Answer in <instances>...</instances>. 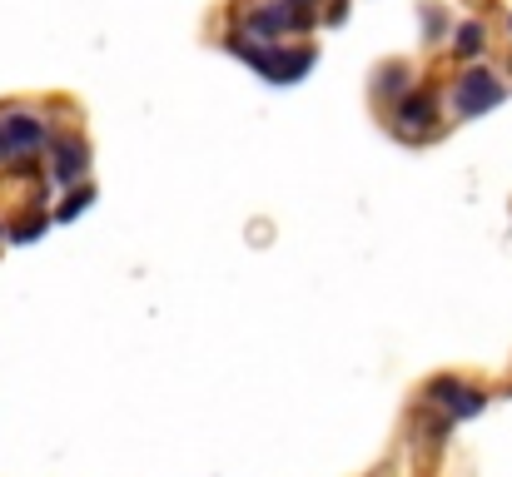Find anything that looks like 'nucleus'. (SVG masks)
Masks as SVG:
<instances>
[{"label":"nucleus","instance_id":"obj_9","mask_svg":"<svg viewBox=\"0 0 512 477\" xmlns=\"http://www.w3.org/2000/svg\"><path fill=\"white\" fill-rule=\"evenodd\" d=\"M378 85H383V90H398V85H403V70H398V65H393V70H383V80H378Z\"/></svg>","mask_w":512,"mask_h":477},{"label":"nucleus","instance_id":"obj_7","mask_svg":"<svg viewBox=\"0 0 512 477\" xmlns=\"http://www.w3.org/2000/svg\"><path fill=\"white\" fill-rule=\"evenodd\" d=\"M478 50H483V25L478 20L458 25V55H478Z\"/></svg>","mask_w":512,"mask_h":477},{"label":"nucleus","instance_id":"obj_8","mask_svg":"<svg viewBox=\"0 0 512 477\" xmlns=\"http://www.w3.org/2000/svg\"><path fill=\"white\" fill-rule=\"evenodd\" d=\"M90 199H95V189H75V194H70L65 204H60V219H75V214H80V209H85Z\"/></svg>","mask_w":512,"mask_h":477},{"label":"nucleus","instance_id":"obj_6","mask_svg":"<svg viewBox=\"0 0 512 477\" xmlns=\"http://www.w3.org/2000/svg\"><path fill=\"white\" fill-rule=\"evenodd\" d=\"M433 115H438L433 95H408V100L398 105V120H403L408 130H423V125H433Z\"/></svg>","mask_w":512,"mask_h":477},{"label":"nucleus","instance_id":"obj_10","mask_svg":"<svg viewBox=\"0 0 512 477\" xmlns=\"http://www.w3.org/2000/svg\"><path fill=\"white\" fill-rule=\"evenodd\" d=\"M289 5H299V10H304V5H309V0H289Z\"/></svg>","mask_w":512,"mask_h":477},{"label":"nucleus","instance_id":"obj_2","mask_svg":"<svg viewBox=\"0 0 512 477\" xmlns=\"http://www.w3.org/2000/svg\"><path fill=\"white\" fill-rule=\"evenodd\" d=\"M45 145V125L25 110L15 115H0V159H15V155H30Z\"/></svg>","mask_w":512,"mask_h":477},{"label":"nucleus","instance_id":"obj_5","mask_svg":"<svg viewBox=\"0 0 512 477\" xmlns=\"http://www.w3.org/2000/svg\"><path fill=\"white\" fill-rule=\"evenodd\" d=\"M50 169H55V179L60 184H75L80 174H85V145L80 140H60V145H50Z\"/></svg>","mask_w":512,"mask_h":477},{"label":"nucleus","instance_id":"obj_1","mask_svg":"<svg viewBox=\"0 0 512 477\" xmlns=\"http://www.w3.org/2000/svg\"><path fill=\"white\" fill-rule=\"evenodd\" d=\"M503 80L493 75V70H468L458 85H453V105H458V115H488V110H498L503 105Z\"/></svg>","mask_w":512,"mask_h":477},{"label":"nucleus","instance_id":"obj_4","mask_svg":"<svg viewBox=\"0 0 512 477\" xmlns=\"http://www.w3.org/2000/svg\"><path fill=\"white\" fill-rule=\"evenodd\" d=\"M304 25H309V10H299V5H289V0L264 5V10L254 15V30H304Z\"/></svg>","mask_w":512,"mask_h":477},{"label":"nucleus","instance_id":"obj_3","mask_svg":"<svg viewBox=\"0 0 512 477\" xmlns=\"http://www.w3.org/2000/svg\"><path fill=\"white\" fill-rule=\"evenodd\" d=\"M428 398H433L438 408H448L453 418H478V413L488 408V393H478V388H468V383H458V378H438V383L428 388Z\"/></svg>","mask_w":512,"mask_h":477}]
</instances>
